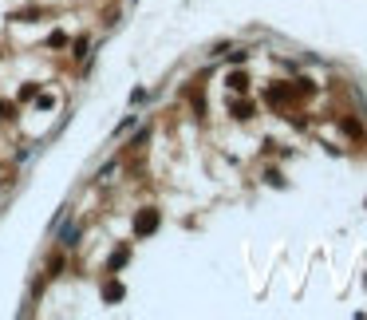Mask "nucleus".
<instances>
[{"mask_svg": "<svg viewBox=\"0 0 367 320\" xmlns=\"http://www.w3.org/2000/svg\"><path fill=\"white\" fill-rule=\"evenodd\" d=\"M154 225H158V214H150V210H146V214L138 218V234H146V229H154Z\"/></svg>", "mask_w": 367, "mask_h": 320, "instance_id": "obj_1", "label": "nucleus"}, {"mask_svg": "<svg viewBox=\"0 0 367 320\" xmlns=\"http://www.w3.org/2000/svg\"><path fill=\"white\" fill-rule=\"evenodd\" d=\"M233 115H237V119H249V115H253V103H233Z\"/></svg>", "mask_w": 367, "mask_h": 320, "instance_id": "obj_2", "label": "nucleus"}, {"mask_svg": "<svg viewBox=\"0 0 367 320\" xmlns=\"http://www.w3.org/2000/svg\"><path fill=\"white\" fill-rule=\"evenodd\" d=\"M229 87H233V91H245V87H249V83H245V75L237 71V75H229Z\"/></svg>", "mask_w": 367, "mask_h": 320, "instance_id": "obj_3", "label": "nucleus"}, {"mask_svg": "<svg viewBox=\"0 0 367 320\" xmlns=\"http://www.w3.org/2000/svg\"><path fill=\"white\" fill-rule=\"evenodd\" d=\"M4 111H8V107H4V103H0V119H4Z\"/></svg>", "mask_w": 367, "mask_h": 320, "instance_id": "obj_4", "label": "nucleus"}]
</instances>
